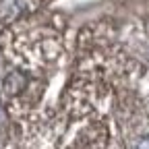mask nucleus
Returning <instances> with one entry per match:
<instances>
[{"label": "nucleus", "mask_w": 149, "mask_h": 149, "mask_svg": "<svg viewBox=\"0 0 149 149\" xmlns=\"http://www.w3.org/2000/svg\"><path fill=\"white\" fill-rule=\"evenodd\" d=\"M137 147H149V141H141V143H137Z\"/></svg>", "instance_id": "obj_1"}]
</instances>
